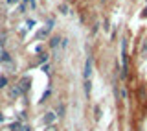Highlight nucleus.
Segmentation results:
<instances>
[{
	"instance_id": "nucleus-1",
	"label": "nucleus",
	"mask_w": 147,
	"mask_h": 131,
	"mask_svg": "<svg viewBox=\"0 0 147 131\" xmlns=\"http://www.w3.org/2000/svg\"><path fill=\"white\" fill-rule=\"evenodd\" d=\"M30 83H31V78L30 76H26V78H22L20 81H18V89H20L22 92H26L28 89H30Z\"/></svg>"
},
{
	"instance_id": "nucleus-2",
	"label": "nucleus",
	"mask_w": 147,
	"mask_h": 131,
	"mask_svg": "<svg viewBox=\"0 0 147 131\" xmlns=\"http://www.w3.org/2000/svg\"><path fill=\"white\" fill-rule=\"evenodd\" d=\"M20 94H22V91L18 89V85H13L11 89H9V100H17Z\"/></svg>"
},
{
	"instance_id": "nucleus-3",
	"label": "nucleus",
	"mask_w": 147,
	"mask_h": 131,
	"mask_svg": "<svg viewBox=\"0 0 147 131\" xmlns=\"http://www.w3.org/2000/svg\"><path fill=\"white\" fill-rule=\"evenodd\" d=\"M90 74H92V57L86 59V63H85V72H83V76H85V79H88V78H90Z\"/></svg>"
},
{
	"instance_id": "nucleus-4",
	"label": "nucleus",
	"mask_w": 147,
	"mask_h": 131,
	"mask_svg": "<svg viewBox=\"0 0 147 131\" xmlns=\"http://www.w3.org/2000/svg\"><path fill=\"white\" fill-rule=\"evenodd\" d=\"M55 118H57V115H55V113H46L42 120H44L46 124H50V126H52V124L55 122Z\"/></svg>"
},
{
	"instance_id": "nucleus-5",
	"label": "nucleus",
	"mask_w": 147,
	"mask_h": 131,
	"mask_svg": "<svg viewBox=\"0 0 147 131\" xmlns=\"http://www.w3.org/2000/svg\"><path fill=\"white\" fill-rule=\"evenodd\" d=\"M22 124H11V131H20Z\"/></svg>"
},
{
	"instance_id": "nucleus-6",
	"label": "nucleus",
	"mask_w": 147,
	"mask_h": 131,
	"mask_svg": "<svg viewBox=\"0 0 147 131\" xmlns=\"http://www.w3.org/2000/svg\"><path fill=\"white\" fill-rule=\"evenodd\" d=\"M85 92L90 94V79H86V83H85Z\"/></svg>"
},
{
	"instance_id": "nucleus-7",
	"label": "nucleus",
	"mask_w": 147,
	"mask_h": 131,
	"mask_svg": "<svg viewBox=\"0 0 147 131\" xmlns=\"http://www.w3.org/2000/svg\"><path fill=\"white\" fill-rule=\"evenodd\" d=\"M59 41H61L59 37H53V39H52V43H50V44H52V46H57V44H59Z\"/></svg>"
},
{
	"instance_id": "nucleus-8",
	"label": "nucleus",
	"mask_w": 147,
	"mask_h": 131,
	"mask_svg": "<svg viewBox=\"0 0 147 131\" xmlns=\"http://www.w3.org/2000/svg\"><path fill=\"white\" fill-rule=\"evenodd\" d=\"M6 83H7V79H6V78H0V89L6 87Z\"/></svg>"
},
{
	"instance_id": "nucleus-9",
	"label": "nucleus",
	"mask_w": 147,
	"mask_h": 131,
	"mask_svg": "<svg viewBox=\"0 0 147 131\" xmlns=\"http://www.w3.org/2000/svg\"><path fill=\"white\" fill-rule=\"evenodd\" d=\"M57 113H59V116H63V113H64V107H63V105L57 109Z\"/></svg>"
},
{
	"instance_id": "nucleus-10",
	"label": "nucleus",
	"mask_w": 147,
	"mask_h": 131,
	"mask_svg": "<svg viewBox=\"0 0 147 131\" xmlns=\"http://www.w3.org/2000/svg\"><path fill=\"white\" fill-rule=\"evenodd\" d=\"M20 131H30V126H22V128H20Z\"/></svg>"
},
{
	"instance_id": "nucleus-11",
	"label": "nucleus",
	"mask_w": 147,
	"mask_h": 131,
	"mask_svg": "<svg viewBox=\"0 0 147 131\" xmlns=\"http://www.w3.org/2000/svg\"><path fill=\"white\" fill-rule=\"evenodd\" d=\"M46 131H57V129H55V128H53V126H50V128H48V129H46Z\"/></svg>"
},
{
	"instance_id": "nucleus-12",
	"label": "nucleus",
	"mask_w": 147,
	"mask_h": 131,
	"mask_svg": "<svg viewBox=\"0 0 147 131\" xmlns=\"http://www.w3.org/2000/svg\"><path fill=\"white\" fill-rule=\"evenodd\" d=\"M13 2H17V0H7V4H13Z\"/></svg>"
},
{
	"instance_id": "nucleus-13",
	"label": "nucleus",
	"mask_w": 147,
	"mask_h": 131,
	"mask_svg": "<svg viewBox=\"0 0 147 131\" xmlns=\"http://www.w3.org/2000/svg\"><path fill=\"white\" fill-rule=\"evenodd\" d=\"M0 57H2V50H0Z\"/></svg>"
},
{
	"instance_id": "nucleus-14",
	"label": "nucleus",
	"mask_w": 147,
	"mask_h": 131,
	"mask_svg": "<svg viewBox=\"0 0 147 131\" xmlns=\"http://www.w3.org/2000/svg\"><path fill=\"white\" fill-rule=\"evenodd\" d=\"M24 2H26V0H24Z\"/></svg>"
}]
</instances>
